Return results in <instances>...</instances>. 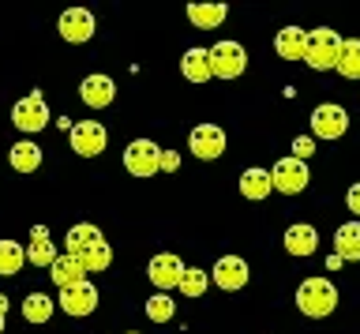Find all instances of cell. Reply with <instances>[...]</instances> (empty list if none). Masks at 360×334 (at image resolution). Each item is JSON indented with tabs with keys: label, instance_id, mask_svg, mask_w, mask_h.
<instances>
[{
	"label": "cell",
	"instance_id": "6da1fadb",
	"mask_svg": "<svg viewBox=\"0 0 360 334\" xmlns=\"http://www.w3.org/2000/svg\"><path fill=\"white\" fill-rule=\"evenodd\" d=\"M297 308L308 319H326L338 308V285L330 278H304L297 289Z\"/></svg>",
	"mask_w": 360,
	"mask_h": 334
},
{
	"label": "cell",
	"instance_id": "7a4b0ae2",
	"mask_svg": "<svg viewBox=\"0 0 360 334\" xmlns=\"http://www.w3.org/2000/svg\"><path fill=\"white\" fill-rule=\"evenodd\" d=\"M342 46H345V38L338 34V30H330V27H315V30H308L304 64H308V68H315V72H330V68H338Z\"/></svg>",
	"mask_w": 360,
	"mask_h": 334
},
{
	"label": "cell",
	"instance_id": "3957f363",
	"mask_svg": "<svg viewBox=\"0 0 360 334\" xmlns=\"http://www.w3.org/2000/svg\"><path fill=\"white\" fill-rule=\"evenodd\" d=\"M11 124H15L22 136H34V131L49 128V105H45L41 91H30L27 98H19L11 105Z\"/></svg>",
	"mask_w": 360,
	"mask_h": 334
},
{
	"label": "cell",
	"instance_id": "277c9868",
	"mask_svg": "<svg viewBox=\"0 0 360 334\" xmlns=\"http://www.w3.org/2000/svg\"><path fill=\"white\" fill-rule=\"evenodd\" d=\"M244 68H248V53L240 41H218V46H210L214 79H236V75H244Z\"/></svg>",
	"mask_w": 360,
	"mask_h": 334
},
{
	"label": "cell",
	"instance_id": "5b68a950",
	"mask_svg": "<svg viewBox=\"0 0 360 334\" xmlns=\"http://www.w3.org/2000/svg\"><path fill=\"white\" fill-rule=\"evenodd\" d=\"M270 181H274V192H281V195H297V192H304L308 188V181H311V169H308V162H300V158H281V162H274V169H270Z\"/></svg>",
	"mask_w": 360,
	"mask_h": 334
},
{
	"label": "cell",
	"instance_id": "8992f818",
	"mask_svg": "<svg viewBox=\"0 0 360 334\" xmlns=\"http://www.w3.org/2000/svg\"><path fill=\"white\" fill-rule=\"evenodd\" d=\"M349 131V113L338 102H323V105H315V113H311V136L315 139H326V143H334V139H342Z\"/></svg>",
	"mask_w": 360,
	"mask_h": 334
},
{
	"label": "cell",
	"instance_id": "52a82bcc",
	"mask_svg": "<svg viewBox=\"0 0 360 334\" xmlns=\"http://www.w3.org/2000/svg\"><path fill=\"white\" fill-rule=\"evenodd\" d=\"M68 143H72V150L79 158H98L109 143V131H105V124H98V120H79V124H72V131H68Z\"/></svg>",
	"mask_w": 360,
	"mask_h": 334
},
{
	"label": "cell",
	"instance_id": "ba28073f",
	"mask_svg": "<svg viewBox=\"0 0 360 334\" xmlns=\"http://www.w3.org/2000/svg\"><path fill=\"white\" fill-rule=\"evenodd\" d=\"M124 169L131 176H154L162 173V147L150 139H135L128 143V150H124Z\"/></svg>",
	"mask_w": 360,
	"mask_h": 334
},
{
	"label": "cell",
	"instance_id": "9c48e42d",
	"mask_svg": "<svg viewBox=\"0 0 360 334\" xmlns=\"http://www.w3.org/2000/svg\"><path fill=\"white\" fill-rule=\"evenodd\" d=\"M188 147L199 162H214V158L225 154V131L218 124H195L191 136H188Z\"/></svg>",
	"mask_w": 360,
	"mask_h": 334
},
{
	"label": "cell",
	"instance_id": "30bf717a",
	"mask_svg": "<svg viewBox=\"0 0 360 334\" xmlns=\"http://www.w3.org/2000/svg\"><path fill=\"white\" fill-rule=\"evenodd\" d=\"M184 259L180 255H173V252H158L150 263H146V278L158 285V289H176L180 285V278H184Z\"/></svg>",
	"mask_w": 360,
	"mask_h": 334
},
{
	"label": "cell",
	"instance_id": "8fae6325",
	"mask_svg": "<svg viewBox=\"0 0 360 334\" xmlns=\"http://www.w3.org/2000/svg\"><path fill=\"white\" fill-rule=\"evenodd\" d=\"M94 15L86 12V8H68V12H60V23H56V30H60L64 41H72V46H83V41L94 38Z\"/></svg>",
	"mask_w": 360,
	"mask_h": 334
},
{
	"label": "cell",
	"instance_id": "7c38bea8",
	"mask_svg": "<svg viewBox=\"0 0 360 334\" xmlns=\"http://www.w3.org/2000/svg\"><path fill=\"white\" fill-rule=\"evenodd\" d=\"M214 285L218 289H229V293H236V289L248 285V278H252V271H248V263L240 259V255H221L218 263H214Z\"/></svg>",
	"mask_w": 360,
	"mask_h": 334
},
{
	"label": "cell",
	"instance_id": "4fadbf2b",
	"mask_svg": "<svg viewBox=\"0 0 360 334\" xmlns=\"http://www.w3.org/2000/svg\"><path fill=\"white\" fill-rule=\"evenodd\" d=\"M79 98H83L90 109H105V105H112V98H117V83H112L109 75L94 72L79 83Z\"/></svg>",
	"mask_w": 360,
	"mask_h": 334
},
{
	"label": "cell",
	"instance_id": "5bb4252c",
	"mask_svg": "<svg viewBox=\"0 0 360 334\" xmlns=\"http://www.w3.org/2000/svg\"><path fill=\"white\" fill-rule=\"evenodd\" d=\"M98 308V289L90 282H79L72 289H60V311H68V316H90V311Z\"/></svg>",
	"mask_w": 360,
	"mask_h": 334
},
{
	"label": "cell",
	"instance_id": "9a60e30c",
	"mask_svg": "<svg viewBox=\"0 0 360 334\" xmlns=\"http://www.w3.org/2000/svg\"><path fill=\"white\" fill-rule=\"evenodd\" d=\"M49 278H53V285L56 289H72V285H79V282H86V266L75 259V255H56L53 259V266H49Z\"/></svg>",
	"mask_w": 360,
	"mask_h": 334
},
{
	"label": "cell",
	"instance_id": "2e32d148",
	"mask_svg": "<svg viewBox=\"0 0 360 334\" xmlns=\"http://www.w3.org/2000/svg\"><path fill=\"white\" fill-rule=\"evenodd\" d=\"M315 248H319V233H315V226H308V221H297V226L285 229V252H289V255L308 259Z\"/></svg>",
	"mask_w": 360,
	"mask_h": 334
},
{
	"label": "cell",
	"instance_id": "e0dca14e",
	"mask_svg": "<svg viewBox=\"0 0 360 334\" xmlns=\"http://www.w3.org/2000/svg\"><path fill=\"white\" fill-rule=\"evenodd\" d=\"M56 255H60V252H56L49 229H45V226H34V229H30V244H27V263H30V266H53Z\"/></svg>",
	"mask_w": 360,
	"mask_h": 334
},
{
	"label": "cell",
	"instance_id": "ac0fdd59",
	"mask_svg": "<svg viewBox=\"0 0 360 334\" xmlns=\"http://www.w3.org/2000/svg\"><path fill=\"white\" fill-rule=\"evenodd\" d=\"M274 49L281 60H304V49H308V30L304 27H281L274 38Z\"/></svg>",
	"mask_w": 360,
	"mask_h": 334
},
{
	"label": "cell",
	"instance_id": "d6986e66",
	"mask_svg": "<svg viewBox=\"0 0 360 334\" xmlns=\"http://www.w3.org/2000/svg\"><path fill=\"white\" fill-rule=\"evenodd\" d=\"M180 72H184V79H191V83H210L214 79L210 49H188L184 57H180Z\"/></svg>",
	"mask_w": 360,
	"mask_h": 334
},
{
	"label": "cell",
	"instance_id": "ffe728a7",
	"mask_svg": "<svg viewBox=\"0 0 360 334\" xmlns=\"http://www.w3.org/2000/svg\"><path fill=\"white\" fill-rule=\"evenodd\" d=\"M98 240H105V237H101V229H98V226H90V221H79V226L68 229L64 248H68V255H83L86 248H94Z\"/></svg>",
	"mask_w": 360,
	"mask_h": 334
},
{
	"label": "cell",
	"instance_id": "44dd1931",
	"mask_svg": "<svg viewBox=\"0 0 360 334\" xmlns=\"http://www.w3.org/2000/svg\"><path fill=\"white\" fill-rule=\"evenodd\" d=\"M274 192V181H270V169H244L240 173V195L259 203V199H266Z\"/></svg>",
	"mask_w": 360,
	"mask_h": 334
},
{
	"label": "cell",
	"instance_id": "7402d4cb",
	"mask_svg": "<svg viewBox=\"0 0 360 334\" xmlns=\"http://www.w3.org/2000/svg\"><path fill=\"white\" fill-rule=\"evenodd\" d=\"M225 15H229V8H225V4H188V19H191V27H199V30L221 27Z\"/></svg>",
	"mask_w": 360,
	"mask_h": 334
},
{
	"label": "cell",
	"instance_id": "603a6c76",
	"mask_svg": "<svg viewBox=\"0 0 360 334\" xmlns=\"http://www.w3.org/2000/svg\"><path fill=\"white\" fill-rule=\"evenodd\" d=\"M334 252L342 259H360V221H345L334 233Z\"/></svg>",
	"mask_w": 360,
	"mask_h": 334
},
{
	"label": "cell",
	"instance_id": "cb8c5ba5",
	"mask_svg": "<svg viewBox=\"0 0 360 334\" xmlns=\"http://www.w3.org/2000/svg\"><path fill=\"white\" fill-rule=\"evenodd\" d=\"M38 165H41V147L38 143L22 139V143L11 147V169L15 173H38Z\"/></svg>",
	"mask_w": 360,
	"mask_h": 334
},
{
	"label": "cell",
	"instance_id": "d4e9b609",
	"mask_svg": "<svg viewBox=\"0 0 360 334\" xmlns=\"http://www.w3.org/2000/svg\"><path fill=\"white\" fill-rule=\"evenodd\" d=\"M53 311H56V304L45 293H27V300H22V319L27 323H49Z\"/></svg>",
	"mask_w": 360,
	"mask_h": 334
},
{
	"label": "cell",
	"instance_id": "484cf974",
	"mask_svg": "<svg viewBox=\"0 0 360 334\" xmlns=\"http://www.w3.org/2000/svg\"><path fill=\"white\" fill-rule=\"evenodd\" d=\"M27 266V248L15 240H0V274H19Z\"/></svg>",
	"mask_w": 360,
	"mask_h": 334
},
{
	"label": "cell",
	"instance_id": "4316f807",
	"mask_svg": "<svg viewBox=\"0 0 360 334\" xmlns=\"http://www.w3.org/2000/svg\"><path fill=\"white\" fill-rule=\"evenodd\" d=\"M345 79H360V38H349L342 46V57H338V68Z\"/></svg>",
	"mask_w": 360,
	"mask_h": 334
},
{
	"label": "cell",
	"instance_id": "83f0119b",
	"mask_svg": "<svg viewBox=\"0 0 360 334\" xmlns=\"http://www.w3.org/2000/svg\"><path fill=\"white\" fill-rule=\"evenodd\" d=\"M176 311V300L169 293H150V300H146V319L150 323H169Z\"/></svg>",
	"mask_w": 360,
	"mask_h": 334
},
{
	"label": "cell",
	"instance_id": "f1b7e54d",
	"mask_svg": "<svg viewBox=\"0 0 360 334\" xmlns=\"http://www.w3.org/2000/svg\"><path fill=\"white\" fill-rule=\"evenodd\" d=\"M75 259L86 266V274H90V271H105V266L112 263V248H109L105 240H98L94 248H86L83 255H75Z\"/></svg>",
	"mask_w": 360,
	"mask_h": 334
},
{
	"label": "cell",
	"instance_id": "f546056e",
	"mask_svg": "<svg viewBox=\"0 0 360 334\" xmlns=\"http://www.w3.org/2000/svg\"><path fill=\"white\" fill-rule=\"evenodd\" d=\"M207 285H210V274H207V271H199V266H188L176 289H180L184 297H202V293H207Z\"/></svg>",
	"mask_w": 360,
	"mask_h": 334
},
{
	"label": "cell",
	"instance_id": "4dcf8cb0",
	"mask_svg": "<svg viewBox=\"0 0 360 334\" xmlns=\"http://www.w3.org/2000/svg\"><path fill=\"white\" fill-rule=\"evenodd\" d=\"M311 150H315V139L311 136H297V139H292V158H311Z\"/></svg>",
	"mask_w": 360,
	"mask_h": 334
},
{
	"label": "cell",
	"instance_id": "1f68e13d",
	"mask_svg": "<svg viewBox=\"0 0 360 334\" xmlns=\"http://www.w3.org/2000/svg\"><path fill=\"white\" fill-rule=\"evenodd\" d=\"M180 169V154L176 150H162V173H176Z\"/></svg>",
	"mask_w": 360,
	"mask_h": 334
},
{
	"label": "cell",
	"instance_id": "d6a6232c",
	"mask_svg": "<svg viewBox=\"0 0 360 334\" xmlns=\"http://www.w3.org/2000/svg\"><path fill=\"white\" fill-rule=\"evenodd\" d=\"M345 207L353 210V214H356V221H360V184H353V188L345 192Z\"/></svg>",
	"mask_w": 360,
	"mask_h": 334
},
{
	"label": "cell",
	"instance_id": "836d02e7",
	"mask_svg": "<svg viewBox=\"0 0 360 334\" xmlns=\"http://www.w3.org/2000/svg\"><path fill=\"white\" fill-rule=\"evenodd\" d=\"M326 266H330V271H338V266H345V259L334 252V255H326Z\"/></svg>",
	"mask_w": 360,
	"mask_h": 334
},
{
	"label": "cell",
	"instance_id": "e575fe53",
	"mask_svg": "<svg viewBox=\"0 0 360 334\" xmlns=\"http://www.w3.org/2000/svg\"><path fill=\"white\" fill-rule=\"evenodd\" d=\"M8 308H11V304H8V297H4V293H0V319H4V316H8Z\"/></svg>",
	"mask_w": 360,
	"mask_h": 334
},
{
	"label": "cell",
	"instance_id": "d590c367",
	"mask_svg": "<svg viewBox=\"0 0 360 334\" xmlns=\"http://www.w3.org/2000/svg\"><path fill=\"white\" fill-rule=\"evenodd\" d=\"M0 330H4V319H0Z\"/></svg>",
	"mask_w": 360,
	"mask_h": 334
},
{
	"label": "cell",
	"instance_id": "8d00e7d4",
	"mask_svg": "<svg viewBox=\"0 0 360 334\" xmlns=\"http://www.w3.org/2000/svg\"><path fill=\"white\" fill-rule=\"evenodd\" d=\"M131 334H135V330H131Z\"/></svg>",
	"mask_w": 360,
	"mask_h": 334
}]
</instances>
